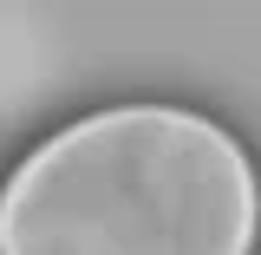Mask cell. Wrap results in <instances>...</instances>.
Masks as SVG:
<instances>
[{
  "mask_svg": "<svg viewBox=\"0 0 261 255\" xmlns=\"http://www.w3.org/2000/svg\"><path fill=\"white\" fill-rule=\"evenodd\" d=\"M255 183L222 131L111 111L53 137L0 210L7 255H248Z\"/></svg>",
  "mask_w": 261,
  "mask_h": 255,
  "instance_id": "cell-1",
  "label": "cell"
}]
</instances>
